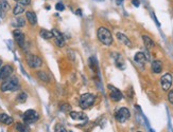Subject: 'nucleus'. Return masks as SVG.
<instances>
[{
    "mask_svg": "<svg viewBox=\"0 0 173 132\" xmlns=\"http://www.w3.org/2000/svg\"><path fill=\"white\" fill-rule=\"evenodd\" d=\"M60 110H61L62 112H65V113H67V112H70L71 111V106L69 104H62L60 106Z\"/></svg>",
    "mask_w": 173,
    "mask_h": 132,
    "instance_id": "393cba45",
    "label": "nucleus"
},
{
    "mask_svg": "<svg viewBox=\"0 0 173 132\" xmlns=\"http://www.w3.org/2000/svg\"><path fill=\"white\" fill-rule=\"evenodd\" d=\"M27 64L32 69H37L43 64V60L40 57L36 56V55L29 54L27 57Z\"/></svg>",
    "mask_w": 173,
    "mask_h": 132,
    "instance_id": "20e7f679",
    "label": "nucleus"
},
{
    "mask_svg": "<svg viewBox=\"0 0 173 132\" xmlns=\"http://www.w3.org/2000/svg\"><path fill=\"white\" fill-rule=\"evenodd\" d=\"M172 81L173 77L170 73H166L164 76H162V79H160V85H162V88L164 91H168L172 86Z\"/></svg>",
    "mask_w": 173,
    "mask_h": 132,
    "instance_id": "0eeeda50",
    "label": "nucleus"
},
{
    "mask_svg": "<svg viewBox=\"0 0 173 132\" xmlns=\"http://www.w3.org/2000/svg\"><path fill=\"white\" fill-rule=\"evenodd\" d=\"M19 88V81L16 76H10L9 78L4 79L0 86V90L2 92H9V91H16Z\"/></svg>",
    "mask_w": 173,
    "mask_h": 132,
    "instance_id": "f257e3e1",
    "label": "nucleus"
},
{
    "mask_svg": "<svg viewBox=\"0 0 173 132\" xmlns=\"http://www.w3.org/2000/svg\"><path fill=\"white\" fill-rule=\"evenodd\" d=\"M109 89L110 90V93H109L110 99L114 100V102H119V100L122 99V93H121V91L118 90L117 88L113 87V86H109Z\"/></svg>",
    "mask_w": 173,
    "mask_h": 132,
    "instance_id": "9d476101",
    "label": "nucleus"
},
{
    "mask_svg": "<svg viewBox=\"0 0 173 132\" xmlns=\"http://www.w3.org/2000/svg\"><path fill=\"white\" fill-rule=\"evenodd\" d=\"M18 2L23 4V6H29L31 3V0H18Z\"/></svg>",
    "mask_w": 173,
    "mask_h": 132,
    "instance_id": "7c9ffc66",
    "label": "nucleus"
},
{
    "mask_svg": "<svg viewBox=\"0 0 173 132\" xmlns=\"http://www.w3.org/2000/svg\"><path fill=\"white\" fill-rule=\"evenodd\" d=\"M115 60H116V66L118 67L119 69L123 70L124 69V61H123V59H122V57L118 55V58H116Z\"/></svg>",
    "mask_w": 173,
    "mask_h": 132,
    "instance_id": "a878e982",
    "label": "nucleus"
},
{
    "mask_svg": "<svg viewBox=\"0 0 173 132\" xmlns=\"http://www.w3.org/2000/svg\"><path fill=\"white\" fill-rule=\"evenodd\" d=\"M13 74V67L10 64H6L0 68V81H3L4 79L9 78Z\"/></svg>",
    "mask_w": 173,
    "mask_h": 132,
    "instance_id": "6e6552de",
    "label": "nucleus"
},
{
    "mask_svg": "<svg viewBox=\"0 0 173 132\" xmlns=\"http://www.w3.org/2000/svg\"><path fill=\"white\" fill-rule=\"evenodd\" d=\"M38 118H39V115H38L36 111H34V110H32V109L27 110V111L23 113V121L27 124L35 123Z\"/></svg>",
    "mask_w": 173,
    "mask_h": 132,
    "instance_id": "39448f33",
    "label": "nucleus"
},
{
    "mask_svg": "<svg viewBox=\"0 0 173 132\" xmlns=\"http://www.w3.org/2000/svg\"><path fill=\"white\" fill-rule=\"evenodd\" d=\"M138 132H140V131H138Z\"/></svg>",
    "mask_w": 173,
    "mask_h": 132,
    "instance_id": "c9c22d12",
    "label": "nucleus"
},
{
    "mask_svg": "<svg viewBox=\"0 0 173 132\" xmlns=\"http://www.w3.org/2000/svg\"><path fill=\"white\" fill-rule=\"evenodd\" d=\"M116 36H117V38H118V40L120 42H121V44H123V45H128V47H130L131 48L132 47V42H131V40L129 39L128 37H126V35L124 34H122V33H117L116 34Z\"/></svg>",
    "mask_w": 173,
    "mask_h": 132,
    "instance_id": "4468645a",
    "label": "nucleus"
},
{
    "mask_svg": "<svg viewBox=\"0 0 173 132\" xmlns=\"http://www.w3.org/2000/svg\"><path fill=\"white\" fill-rule=\"evenodd\" d=\"M27 98H28V95L26 92H20L18 93L17 97H16V102L19 103V104H23V103L27 102Z\"/></svg>",
    "mask_w": 173,
    "mask_h": 132,
    "instance_id": "5701e85b",
    "label": "nucleus"
},
{
    "mask_svg": "<svg viewBox=\"0 0 173 132\" xmlns=\"http://www.w3.org/2000/svg\"><path fill=\"white\" fill-rule=\"evenodd\" d=\"M93 103H95V95L90 94V93H85L79 100V106L82 109H87L93 105Z\"/></svg>",
    "mask_w": 173,
    "mask_h": 132,
    "instance_id": "7ed1b4c3",
    "label": "nucleus"
},
{
    "mask_svg": "<svg viewBox=\"0 0 173 132\" xmlns=\"http://www.w3.org/2000/svg\"><path fill=\"white\" fill-rule=\"evenodd\" d=\"M130 111L128 108H120L118 111L116 112V114H115V118L117 119V121L119 122V123H124V122H126L128 119L130 118Z\"/></svg>",
    "mask_w": 173,
    "mask_h": 132,
    "instance_id": "423d86ee",
    "label": "nucleus"
},
{
    "mask_svg": "<svg viewBox=\"0 0 173 132\" xmlns=\"http://www.w3.org/2000/svg\"><path fill=\"white\" fill-rule=\"evenodd\" d=\"M0 123L6 124V125H11L13 123V118H12L11 116H9L8 114L1 113L0 114Z\"/></svg>",
    "mask_w": 173,
    "mask_h": 132,
    "instance_id": "f3484780",
    "label": "nucleus"
},
{
    "mask_svg": "<svg viewBox=\"0 0 173 132\" xmlns=\"http://www.w3.org/2000/svg\"><path fill=\"white\" fill-rule=\"evenodd\" d=\"M70 113V117L72 119H76V121H78V119H85L86 118V115L82 113V112H76V111H70L69 112Z\"/></svg>",
    "mask_w": 173,
    "mask_h": 132,
    "instance_id": "a211bd4d",
    "label": "nucleus"
},
{
    "mask_svg": "<svg viewBox=\"0 0 173 132\" xmlns=\"http://www.w3.org/2000/svg\"><path fill=\"white\" fill-rule=\"evenodd\" d=\"M39 34L44 39H51V38L53 37V33H52V31H48V30H46V29H42Z\"/></svg>",
    "mask_w": 173,
    "mask_h": 132,
    "instance_id": "412c9836",
    "label": "nucleus"
},
{
    "mask_svg": "<svg viewBox=\"0 0 173 132\" xmlns=\"http://www.w3.org/2000/svg\"><path fill=\"white\" fill-rule=\"evenodd\" d=\"M23 12H25V6H23V4L19 3V2L14 6V9H13L14 15H20V14H23Z\"/></svg>",
    "mask_w": 173,
    "mask_h": 132,
    "instance_id": "4be33fe9",
    "label": "nucleus"
},
{
    "mask_svg": "<svg viewBox=\"0 0 173 132\" xmlns=\"http://www.w3.org/2000/svg\"><path fill=\"white\" fill-rule=\"evenodd\" d=\"M55 9H56L57 11H63V10L65 9V6H64V4H63V3H61V2H59V3L55 4Z\"/></svg>",
    "mask_w": 173,
    "mask_h": 132,
    "instance_id": "c85d7f7f",
    "label": "nucleus"
},
{
    "mask_svg": "<svg viewBox=\"0 0 173 132\" xmlns=\"http://www.w3.org/2000/svg\"><path fill=\"white\" fill-rule=\"evenodd\" d=\"M36 75H37V77L42 81H44V83H49L50 81L49 75H48V73H46L45 71H38L36 73Z\"/></svg>",
    "mask_w": 173,
    "mask_h": 132,
    "instance_id": "aec40b11",
    "label": "nucleus"
},
{
    "mask_svg": "<svg viewBox=\"0 0 173 132\" xmlns=\"http://www.w3.org/2000/svg\"><path fill=\"white\" fill-rule=\"evenodd\" d=\"M98 39L100 40L104 45H110L113 44V36L109 30L106 28H99L98 29Z\"/></svg>",
    "mask_w": 173,
    "mask_h": 132,
    "instance_id": "f03ea898",
    "label": "nucleus"
},
{
    "mask_svg": "<svg viewBox=\"0 0 173 132\" xmlns=\"http://www.w3.org/2000/svg\"><path fill=\"white\" fill-rule=\"evenodd\" d=\"M13 36H14V39H15V41L17 42V45L19 47L23 48V45H25V34H23V32H21L20 30H14L13 31Z\"/></svg>",
    "mask_w": 173,
    "mask_h": 132,
    "instance_id": "9b49d317",
    "label": "nucleus"
},
{
    "mask_svg": "<svg viewBox=\"0 0 173 132\" xmlns=\"http://www.w3.org/2000/svg\"><path fill=\"white\" fill-rule=\"evenodd\" d=\"M26 18H27V20L29 21V23H30L31 25H35L37 23V17L34 12L28 11L27 13H26Z\"/></svg>",
    "mask_w": 173,
    "mask_h": 132,
    "instance_id": "f8f14e48",
    "label": "nucleus"
},
{
    "mask_svg": "<svg viewBox=\"0 0 173 132\" xmlns=\"http://www.w3.org/2000/svg\"><path fill=\"white\" fill-rule=\"evenodd\" d=\"M0 9L3 12H8L11 9V6L6 0H0Z\"/></svg>",
    "mask_w": 173,
    "mask_h": 132,
    "instance_id": "b1692460",
    "label": "nucleus"
},
{
    "mask_svg": "<svg viewBox=\"0 0 173 132\" xmlns=\"http://www.w3.org/2000/svg\"><path fill=\"white\" fill-rule=\"evenodd\" d=\"M55 132H67V131L62 125H56V127H55Z\"/></svg>",
    "mask_w": 173,
    "mask_h": 132,
    "instance_id": "cd10ccee",
    "label": "nucleus"
},
{
    "mask_svg": "<svg viewBox=\"0 0 173 132\" xmlns=\"http://www.w3.org/2000/svg\"><path fill=\"white\" fill-rule=\"evenodd\" d=\"M15 1H16V2H18V0H15Z\"/></svg>",
    "mask_w": 173,
    "mask_h": 132,
    "instance_id": "f704fd0d",
    "label": "nucleus"
},
{
    "mask_svg": "<svg viewBox=\"0 0 173 132\" xmlns=\"http://www.w3.org/2000/svg\"><path fill=\"white\" fill-rule=\"evenodd\" d=\"M26 25V20L23 17H16L15 20L13 21V26L16 28H23Z\"/></svg>",
    "mask_w": 173,
    "mask_h": 132,
    "instance_id": "6ab92c4d",
    "label": "nucleus"
},
{
    "mask_svg": "<svg viewBox=\"0 0 173 132\" xmlns=\"http://www.w3.org/2000/svg\"><path fill=\"white\" fill-rule=\"evenodd\" d=\"M132 3L135 6H139V0H132Z\"/></svg>",
    "mask_w": 173,
    "mask_h": 132,
    "instance_id": "2f4dec72",
    "label": "nucleus"
},
{
    "mask_svg": "<svg viewBox=\"0 0 173 132\" xmlns=\"http://www.w3.org/2000/svg\"><path fill=\"white\" fill-rule=\"evenodd\" d=\"M122 1H123V0H118V1H117V3H118V4H120V3H121Z\"/></svg>",
    "mask_w": 173,
    "mask_h": 132,
    "instance_id": "473e14b6",
    "label": "nucleus"
},
{
    "mask_svg": "<svg viewBox=\"0 0 173 132\" xmlns=\"http://www.w3.org/2000/svg\"><path fill=\"white\" fill-rule=\"evenodd\" d=\"M142 40H143V44H145V47H146L148 50L152 49V48L154 47V41H153V40L151 39V38L149 37V36L143 35V36H142Z\"/></svg>",
    "mask_w": 173,
    "mask_h": 132,
    "instance_id": "dca6fc26",
    "label": "nucleus"
},
{
    "mask_svg": "<svg viewBox=\"0 0 173 132\" xmlns=\"http://www.w3.org/2000/svg\"><path fill=\"white\" fill-rule=\"evenodd\" d=\"M151 69H152V72H154L156 74H159L160 72L163 71V64L160 60H154L151 64Z\"/></svg>",
    "mask_w": 173,
    "mask_h": 132,
    "instance_id": "ddd939ff",
    "label": "nucleus"
},
{
    "mask_svg": "<svg viewBox=\"0 0 173 132\" xmlns=\"http://www.w3.org/2000/svg\"><path fill=\"white\" fill-rule=\"evenodd\" d=\"M16 129H17L19 132H29L28 127H26L25 125H23V124H20V123L16 124Z\"/></svg>",
    "mask_w": 173,
    "mask_h": 132,
    "instance_id": "bb28decb",
    "label": "nucleus"
},
{
    "mask_svg": "<svg viewBox=\"0 0 173 132\" xmlns=\"http://www.w3.org/2000/svg\"><path fill=\"white\" fill-rule=\"evenodd\" d=\"M1 67H2V60L0 59V68H1Z\"/></svg>",
    "mask_w": 173,
    "mask_h": 132,
    "instance_id": "72a5a7b5",
    "label": "nucleus"
},
{
    "mask_svg": "<svg viewBox=\"0 0 173 132\" xmlns=\"http://www.w3.org/2000/svg\"><path fill=\"white\" fill-rule=\"evenodd\" d=\"M134 59H135V61L137 64H143L146 61V57L145 53H142V52L137 53L135 55V57H134Z\"/></svg>",
    "mask_w": 173,
    "mask_h": 132,
    "instance_id": "2eb2a0df",
    "label": "nucleus"
},
{
    "mask_svg": "<svg viewBox=\"0 0 173 132\" xmlns=\"http://www.w3.org/2000/svg\"><path fill=\"white\" fill-rule=\"evenodd\" d=\"M52 33H53V37L55 38V45H56L57 47H60V48H63L65 45L64 35L62 34L59 30H56V29L52 30Z\"/></svg>",
    "mask_w": 173,
    "mask_h": 132,
    "instance_id": "1a4fd4ad",
    "label": "nucleus"
},
{
    "mask_svg": "<svg viewBox=\"0 0 173 132\" xmlns=\"http://www.w3.org/2000/svg\"><path fill=\"white\" fill-rule=\"evenodd\" d=\"M168 100H169L170 104L173 105V91H170V92L168 93Z\"/></svg>",
    "mask_w": 173,
    "mask_h": 132,
    "instance_id": "c756f323",
    "label": "nucleus"
}]
</instances>
